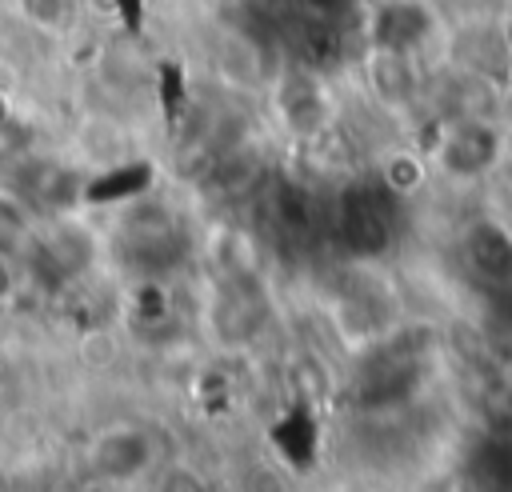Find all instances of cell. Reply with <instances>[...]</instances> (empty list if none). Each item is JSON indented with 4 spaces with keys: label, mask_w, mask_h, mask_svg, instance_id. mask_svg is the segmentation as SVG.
Wrapping results in <instances>:
<instances>
[{
    "label": "cell",
    "mask_w": 512,
    "mask_h": 492,
    "mask_svg": "<svg viewBox=\"0 0 512 492\" xmlns=\"http://www.w3.org/2000/svg\"><path fill=\"white\" fill-rule=\"evenodd\" d=\"M500 156V132L484 116H456V124L440 140V168L452 176H484Z\"/></svg>",
    "instance_id": "1"
},
{
    "label": "cell",
    "mask_w": 512,
    "mask_h": 492,
    "mask_svg": "<svg viewBox=\"0 0 512 492\" xmlns=\"http://www.w3.org/2000/svg\"><path fill=\"white\" fill-rule=\"evenodd\" d=\"M472 492H512V440L484 436L468 456Z\"/></svg>",
    "instance_id": "2"
},
{
    "label": "cell",
    "mask_w": 512,
    "mask_h": 492,
    "mask_svg": "<svg viewBox=\"0 0 512 492\" xmlns=\"http://www.w3.org/2000/svg\"><path fill=\"white\" fill-rule=\"evenodd\" d=\"M468 264L484 276V280H512V240L504 232H496L492 224H480L468 236Z\"/></svg>",
    "instance_id": "3"
},
{
    "label": "cell",
    "mask_w": 512,
    "mask_h": 492,
    "mask_svg": "<svg viewBox=\"0 0 512 492\" xmlns=\"http://www.w3.org/2000/svg\"><path fill=\"white\" fill-rule=\"evenodd\" d=\"M16 8H20V16L28 24H36L44 32H68L76 24L72 20L76 0H16Z\"/></svg>",
    "instance_id": "4"
},
{
    "label": "cell",
    "mask_w": 512,
    "mask_h": 492,
    "mask_svg": "<svg viewBox=\"0 0 512 492\" xmlns=\"http://www.w3.org/2000/svg\"><path fill=\"white\" fill-rule=\"evenodd\" d=\"M508 292H512V288H508ZM508 320H512V300H508Z\"/></svg>",
    "instance_id": "5"
}]
</instances>
